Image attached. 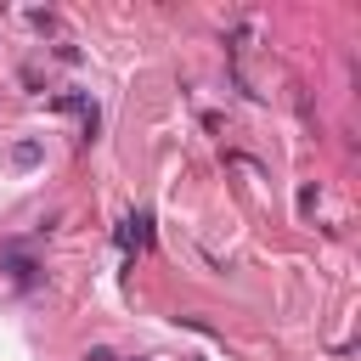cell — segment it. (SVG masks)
I'll use <instances>...</instances> for the list:
<instances>
[{"mask_svg":"<svg viewBox=\"0 0 361 361\" xmlns=\"http://www.w3.org/2000/svg\"><path fill=\"white\" fill-rule=\"evenodd\" d=\"M0 271H6V276H11L17 288H34V282H39V276H34L39 265H34L28 254H23V243H6V248H0Z\"/></svg>","mask_w":361,"mask_h":361,"instance_id":"obj_1","label":"cell"},{"mask_svg":"<svg viewBox=\"0 0 361 361\" xmlns=\"http://www.w3.org/2000/svg\"><path fill=\"white\" fill-rule=\"evenodd\" d=\"M39 158H45V147H39V141H11V164H17V169H34Z\"/></svg>","mask_w":361,"mask_h":361,"instance_id":"obj_2","label":"cell"},{"mask_svg":"<svg viewBox=\"0 0 361 361\" xmlns=\"http://www.w3.org/2000/svg\"><path fill=\"white\" fill-rule=\"evenodd\" d=\"M293 107H299L305 130H316V102H310V90H293Z\"/></svg>","mask_w":361,"mask_h":361,"instance_id":"obj_3","label":"cell"},{"mask_svg":"<svg viewBox=\"0 0 361 361\" xmlns=\"http://www.w3.org/2000/svg\"><path fill=\"white\" fill-rule=\"evenodd\" d=\"M316 203H322V186H299V214H316Z\"/></svg>","mask_w":361,"mask_h":361,"instance_id":"obj_4","label":"cell"},{"mask_svg":"<svg viewBox=\"0 0 361 361\" xmlns=\"http://www.w3.org/2000/svg\"><path fill=\"white\" fill-rule=\"evenodd\" d=\"M28 23H34L39 34H51V28H56V11H28Z\"/></svg>","mask_w":361,"mask_h":361,"instance_id":"obj_5","label":"cell"},{"mask_svg":"<svg viewBox=\"0 0 361 361\" xmlns=\"http://www.w3.org/2000/svg\"><path fill=\"white\" fill-rule=\"evenodd\" d=\"M79 361H118V355H113V350H107V344H90V350H85V355H79Z\"/></svg>","mask_w":361,"mask_h":361,"instance_id":"obj_6","label":"cell"}]
</instances>
